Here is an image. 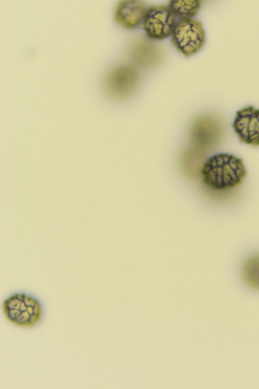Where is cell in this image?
Here are the masks:
<instances>
[{"instance_id":"obj_1","label":"cell","mask_w":259,"mask_h":389,"mask_svg":"<svg viewBox=\"0 0 259 389\" xmlns=\"http://www.w3.org/2000/svg\"><path fill=\"white\" fill-rule=\"evenodd\" d=\"M201 174L207 186L224 190L240 184L247 172L241 159L234 154L222 153L209 158L204 163Z\"/></svg>"},{"instance_id":"obj_2","label":"cell","mask_w":259,"mask_h":389,"mask_svg":"<svg viewBox=\"0 0 259 389\" xmlns=\"http://www.w3.org/2000/svg\"><path fill=\"white\" fill-rule=\"evenodd\" d=\"M3 310L11 323L23 327L37 324L42 316L40 302L25 293H15L8 297L3 303Z\"/></svg>"},{"instance_id":"obj_3","label":"cell","mask_w":259,"mask_h":389,"mask_svg":"<svg viewBox=\"0 0 259 389\" xmlns=\"http://www.w3.org/2000/svg\"><path fill=\"white\" fill-rule=\"evenodd\" d=\"M171 35V43L186 57L197 53L205 41L202 23L193 18L180 19L176 23Z\"/></svg>"},{"instance_id":"obj_4","label":"cell","mask_w":259,"mask_h":389,"mask_svg":"<svg viewBox=\"0 0 259 389\" xmlns=\"http://www.w3.org/2000/svg\"><path fill=\"white\" fill-rule=\"evenodd\" d=\"M176 23V16L169 7L152 5L148 8L140 27L144 30L148 37L161 40L171 34Z\"/></svg>"},{"instance_id":"obj_5","label":"cell","mask_w":259,"mask_h":389,"mask_svg":"<svg viewBox=\"0 0 259 389\" xmlns=\"http://www.w3.org/2000/svg\"><path fill=\"white\" fill-rule=\"evenodd\" d=\"M232 126L241 142L259 146L258 108L251 105L237 111Z\"/></svg>"},{"instance_id":"obj_6","label":"cell","mask_w":259,"mask_h":389,"mask_svg":"<svg viewBox=\"0 0 259 389\" xmlns=\"http://www.w3.org/2000/svg\"><path fill=\"white\" fill-rule=\"evenodd\" d=\"M138 76L135 68L130 66L117 67L110 72L105 81L106 89L111 95L124 97L135 89Z\"/></svg>"},{"instance_id":"obj_7","label":"cell","mask_w":259,"mask_h":389,"mask_svg":"<svg viewBox=\"0 0 259 389\" xmlns=\"http://www.w3.org/2000/svg\"><path fill=\"white\" fill-rule=\"evenodd\" d=\"M148 9L142 1H120L116 5L114 20L123 27L132 29L142 24Z\"/></svg>"},{"instance_id":"obj_8","label":"cell","mask_w":259,"mask_h":389,"mask_svg":"<svg viewBox=\"0 0 259 389\" xmlns=\"http://www.w3.org/2000/svg\"><path fill=\"white\" fill-rule=\"evenodd\" d=\"M168 7L175 16L180 19L194 17L201 7L199 0H170Z\"/></svg>"},{"instance_id":"obj_9","label":"cell","mask_w":259,"mask_h":389,"mask_svg":"<svg viewBox=\"0 0 259 389\" xmlns=\"http://www.w3.org/2000/svg\"><path fill=\"white\" fill-rule=\"evenodd\" d=\"M243 275L249 286L259 289V255L253 256L247 261L243 268Z\"/></svg>"}]
</instances>
